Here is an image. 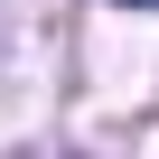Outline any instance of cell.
<instances>
[{"label": "cell", "instance_id": "1", "mask_svg": "<svg viewBox=\"0 0 159 159\" xmlns=\"http://www.w3.org/2000/svg\"><path fill=\"white\" fill-rule=\"evenodd\" d=\"M122 10H159V0H122Z\"/></svg>", "mask_w": 159, "mask_h": 159}]
</instances>
